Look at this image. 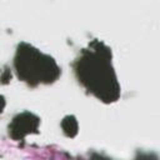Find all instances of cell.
<instances>
[{"label": "cell", "instance_id": "1", "mask_svg": "<svg viewBox=\"0 0 160 160\" xmlns=\"http://www.w3.org/2000/svg\"><path fill=\"white\" fill-rule=\"evenodd\" d=\"M78 81L95 98L114 102L120 96V86L111 65V51L101 41L94 40L72 64Z\"/></svg>", "mask_w": 160, "mask_h": 160}, {"label": "cell", "instance_id": "2", "mask_svg": "<svg viewBox=\"0 0 160 160\" xmlns=\"http://www.w3.org/2000/svg\"><path fill=\"white\" fill-rule=\"evenodd\" d=\"M14 68L18 78L31 88L51 84L60 76V68L55 60L26 42L18 45Z\"/></svg>", "mask_w": 160, "mask_h": 160}, {"label": "cell", "instance_id": "3", "mask_svg": "<svg viewBox=\"0 0 160 160\" xmlns=\"http://www.w3.org/2000/svg\"><path fill=\"white\" fill-rule=\"evenodd\" d=\"M39 119L30 112H24L12 119L11 125H9V134L12 139L19 140L29 132H35L38 129Z\"/></svg>", "mask_w": 160, "mask_h": 160}]
</instances>
